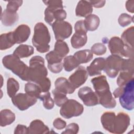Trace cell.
<instances>
[{"instance_id": "484cf974", "label": "cell", "mask_w": 134, "mask_h": 134, "mask_svg": "<svg viewBox=\"0 0 134 134\" xmlns=\"http://www.w3.org/2000/svg\"><path fill=\"white\" fill-rule=\"evenodd\" d=\"M34 53V49L32 46L27 44H21L15 49L13 54L20 59L28 57Z\"/></svg>"}, {"instance_id": "603a6c76", "label": "cell", "mask_w": 134, "mask_h": 134, "mask_svg": "<svg viewBox=\"0 0 134 134\" xmlns=\"http://www.w3.org/2000/svg\"><path fill=\"white\" fill-rule=\"evenodd\" d=\"M15 120V115L10 110L3 109L0 112V125L5 127L12 124Z\"/></svg>"}, {"instance_id": "6da1fadb", "label": "cell", "mask_w": 134, "mask_h": 134, "mask_svg": "<svg viewBox=\"0 0 134 134\" xmlns=\"http://www.w3.org/2000/svg\"><path fill=\"white\" fill-rule=\"evenodd\" d=\"M47 75L48 71L44 65V59L39 55L32 57L29 60L26 81L38 84L47 77Z\"/></svg>"}, {"instance_id": "7c38bea8", "label": "cell", "mask_w": 134, "mask_h": 134, "mask_svg": "<svg viewBox=\"0 0 134 134\" xmlns=\"http://www.w3.org/2000/svg\"><path fill=\"white\" fill-rule=\"evenodd\" d=\"M46 59L48 62V68L52 73H60L63 67V63L61 57L58 55L54 51H51L46 55Z\"/></svg>"}, {"instance_id": "cb8c5ba5", "label": "cell", "mask_w": 134, "mask_h": 134, "mask_svg": "<svg viewBox=\"0 0 134 134\" xmlns=\"http://www.w3.org/2000/svg\"><path fill=\"white\" fill-rule=\"evenodd\" d=\"M84 22L86 30L93 31L98 28L100 23V19L98 16L95 14H91L85 17Z\"/></svg>"}, {"instance_id": "4dcf8cb0", "label": "cell", "mask_w": 134, "mask_h": 134, "mask_svg": "<svg viewBox=\"0 0 134 134\" xmlns=\"http://www.w3.org/2000/svg\"><path fill=\"white\" fill-rule=\"evenodd\" d=\"M19 88L18 82L13 77L8 79L7 81V93L10 98L13 97Z\"/></svg>"}, {"instance_id": "30bf717a", "label": "cell", "mask_w": 134, "mask_h": 134, "mask_svg": "<svg viewBox=\"0 0 134 134\" xmlns=\"http://www.w3.org/2000/svg\"><path fill=\"white\" fill-rule=\"evenodd\" d=\"M37 98L33 97L27 93H18L12 98L13 104L20 110H25L35 105Z\"/></svg>"}, {"instance_id": "f546056e", "label": "cell", "mask_w": 134, "mask_h": 134, "mask_svg": "<svg viewBox=\"0 0 134 134\" xmlns=\"http://www.w3.org/2000/svg\"><path fill=\"white\" fill-rule=\"evenodd\" d=\"M53 51L60 57L63 58L69 53V48L67 43L64 41L57 40Z\"/></svg>"}, {"instance_id": "bcb514c9", "label": "cell", "mask_w": 134, "mask_h": 134, "mask_svg": "<svg viewBox=\"0 0 134 134\" xmlns=\"http://www.w3.org/2000/svg\"><path fill=\"white\" fill-rule=\"evenodd\" d=\"M127 10L131 13H133L134 12V1H127L125 5Z\"/></svg>"}, {"instance_id": "d4e9b609", "label": "cell", "mask_w": 134, "mask_h": 134, "mask_svg": "<svg viewBox=\"0 0 134 134\" xmlns=\"http://www.w3.org/2000/svg\"><path fill=\"white\" fill-rule=\"evenodd\" d=\"M116 115L113 111H106L101 116L100 121L103 128L111 132L113 120Z\"/></svg>"}, {"instance_id": "74e56055", "label": "cell", "mask_w": 134, "mask_h": 134, "mask_svg": "<svg viewBox=\"0 0 134 134\" xmlns=\"http://www.w3.org/2000/svg\"><path fill=\"white\" fill-rule=\"evenodd\" d=\"M23 2V1H9L7 2L6 9L12 12H17L19 7L21 6Z\"/></svg>"}, {"instance_id": "d6986e66", "label": "cell", "mask_w": 134, "mask_h": 134, "mask_svg": "<svg viewBox=\"0 0 134 134\" xmlns=\"http://www.w3.org/2000/svg\"><path fill=\"white\" fill-rule=\"evenodd\" d=\"M93 12V6L86 1H80L75 8V14L77 16L85 17L91 15Z\"/></svg>"}, {"instance_id": "4316f807", "label": "cell", "mask_w": 134, "mask_h": 134, "mask_svg": "<svg viewBox=\"0 0 134 134\" xmlns=\"http://www.w3.org/2000/svg\"><path fill=\"white\" fill-rule=\"evenodd\" d=\"M24 90L26 93L37 99L40 98L42 93V91L39 85L35 83L31 82H29L25 84Z\"/></svg>"}, {"instance_id": "d6a6232c", "label": "cell", "mask_w": 134, "mask_h": 134, "mask_svg": "<svg viewBox=\"0 0 134 134\" xmlns=\"http://www.w3.org/2000/svg\"><path fill=\"white\" fill-rule=\"evenodd\" d=\"M134 72L129 71H121L117 79L118 86H122L133 78Z\"/></svg>"}, {"instance_id": "1f68e13d", "label": "cell", "mask_w": 134, "mask_h": 134, "mask_svg": "<svg viewBox=\"0 0 134 134\" xmlns=\"http://www.w3.org/2000/svg\"><path fill=\"white\" fill-rule=\"evenodd\" d=\"M63 67L67 72H70L80 65V63L74 55H69L64 58Z\"/></svg>"}, {"instance_id": "52a82bcc", "label": "cell", "mask_w": 134, "mask_h": 134, "mask_svg": "<svg viewBox=\"0 0 134 134\" xmlns=\"http://www.w3.org/2000/svg\"><path fill=\"white\" fill-rule=\"evenodd\" d=\"M122 57L116 55H110L105 59V65L104 71L108 77L115 78L120 71L124 61Z\"/></svg>"}, {"instance_id": "8992f818", "label": "cell", "mask_w": 134, "mask_h": 134, "mask_svg": "<svg viewBox=\"0 0 134 134\" xmlns=\"http://www.w3.org/2000/svg\"><path fill=\"white\" fill-rule=\"evenodd\" d=\"M84 111L83 105L75 99H68L61 106L60 113L61 116L66 119L81 115Z\"/></svg>"}, {"instance_id": "5b68a950", "label": "cell", "mask_w": 134, "mask_h": 134, "mask_svg": "<svg viewBox=\"0 0 134 134\" xmlns=\"http://www.w3.org/2000/svg\"><path fill=\"white\" fill-rule=\"evenodd\" d=\"M108 47L113 55L120 57L133 58V48H131L122 41L118 37H113L109 40Z\"/></svg>"}, {"instance_id": "d590c367", "label": "cell", "mask_w": 134, "mask_h": 134, "mask_svg": "<svg viewBox=\"0 0 134 134\" xmlns=\"http://www.w3.org/2000/svg\"><path fill=\"white\" fill-rule=\"evenodd\" d=\"M133 21V16H131L130 15L122 13L121 14L118 19V21L119 24L121 27H126L130 25Z\"/></svg>"}, {"instance_id": "8fae6325", "label": "cell", "mask_w": 134, "mask_h": 134, "mask_svg": "<svg viewBox=\"0 0 134 134\" xmlns=\"http://www.w3.org/2000/svg\"><path fill=\"white\" fill-rule=\"evenodd\" d=\"M79 97L87 106H94L99 104L98 97L91 87L84 86L78 91Z\"/></svg>"}, {"instance_id": "ffe728a7", "label": "cell", "mask_w": 134, "mask_h": 134, "mask_svg": "<svg viewBox=\"0 0 134 134\" xmlns=\"http://www.w3.org/2000/svg\"><path fill=\"white\" fill-rule=\"evenodd\" d=\"M1 20L2 24L6 27L13 25L18 20V15L17 12H14L7 9H5L1 13Z\"/></svg>"}, {"instance_id": "7bdbcfd3", "label": "cell", "mask_w": 134, "mask_h": 134, "mask_svg": "<svg viewBox=\"0 0 134 134\" xmlns=\"http://www.w3.org/2000/svg\"><path fill=\"white\" fill-rule=\"evenodd\" d=\"M74 29H75V32L82 31V32H85L87 33V30H86V29L85 28L84 20H78L75 24Z\"/></svg>"}, {"instance_id": "5bb4252c", "label": "cell", "mask_w": 134, "mask_h": 134, "mask_svg": "<svg viewBox=\"0 0 134 134\" xmlns=\"http://www.w3.org/2000/svg\"><path fill=\"white\" fill-rule=\"evenodd\" d=\"M98 98L99 104L106 108H113L116 105V102L113 97L110 89L95 93Z\"/></svg>"}, {"instance_id": "e575fe53", "label": "cell", "mask_w": 134, "mask_h": 134, "mask_svg": "<svg viewBox=\"0 0 134 134\" xmlns=\"http://www.w3.org/2000/svg\"><path fill=\"white\" fill-rule=\"evenodd\" d=\"M39 99L42 101L43 105L46 109L49 110L53 108L54 102L51 97L50 92L42 93Z\"/></svg>"}, {"instance_id": "ee69618b", "label": "cell", "mask_w": 134, "mask_h": 134, "mask_svg": "<svg viewBox=\"0 0 134 134\" xmlns=\"http://www.w3.org/2000/svg\"><path fill=\"white\" fill-rule=\"evenodd\" d=\"M14 133H28V127L23 125L18 124L15 129Z\"/></svg>"}, {"instance_id": "4fadbf2b", "label": "cell", "mask_w": 134, "mask_h": 134, "mask_svg": "<svg viewBox=\"0 0 134 134\" xmlns=\"http://www.w3.org/2000/svg\"><path fill=\"white\" fill-rule=\"evenodd\" d=\"M88 77V73L85 68L83 66H78L76 70L69 77L68 81L76 89L82 85L86 81Z\"/></svg>"}, {"instance_id": "ab89813d", "label": "cell", "mask_w": 134, "mask_h": 134, "mask_svg": "<svg viewBox=\"0 0 134 134\" xmlns=\"http://www.w3.org/2000/svg\"><path fill=\"white\" fill-rule=\"evenodd\" d=\"M40 87L42 93L49 92L51 87V81L47 77L37 84Z\"/></svg>"}, {"instance_id": "9c48e42d", "label": "cell", "mask_w": 134, "mask_h": 134, "mask_svg": "<svg viewBox=\"0 0 134 134\" xmlns=\"http://www.w3.org/2000/svg\"><path fill=\"white\" fill-rule=\"evenodd\" d=\"M130 119L128 115L120 112L115 116L113 122L111 132L116 134L124 133L130 125Z\"/></svg>"}, {"instance_id": "9a60e30c", "label": "cell", "mask_w": 134, "mask_h": 134, "mask_svg": "<svg viewBox=\"0 0 134 134\" xmlns=\"http://www.w3.org/2000/svg\"><path fill=\"white\" fill-rule=\"evenodd\" d=\"M30 28L28 26L22 24L18 26L13 31L16 43H21L25 42L30 35Z\"/></svg>"}, {"instance_id": "7402d4cb", "label": "cell", "mask_w": 134, "mask_h": 134, "mask_svg": "<svg viewBox=\"0 0 134 134\" xmlns=\"http://www.w3.org/2000/svg\"><path fill=\"white\" fill-rule=\"evenodd\" d=\"M16 43L13 31L3 34L0 36V49L5 50L11 48Z\"/></svg>"}, {"instance_id": "277c9868", "label": "cell", "mask_w": 134, "mask_h": 134, "mask_svg": "<svg viewBox=\"0 0 134 134\" xmlns=\"http://www.w3.org/2000/svg\"><path fill=\"white\" fill-rule=\"evenodd\" d=\"M2 63L5 68L10 70L22 80L26 81L29 66L21 61L20 58L14 54H8L3 58Z\"/></svg>"}, {"instance_id": "f1b7e54d", "label": "cell", "mask_w": 134, "mask_h": 134, "mask_svg": "<svg viewBox=\"0 0 134 134\" xmlns=\"http://www.w3.org/2000/svg\"><path fill=\"white\" fill-rule=\"evenodd\" d=\"M133 34L134 28L132 26L123 32L120 38L125 44L131 48H133Z\"/></svg>"}, {"instance_id": "44dd1931", "label": "cell", "mask_w": 134, "mask_h": 134, "mask_svg": "<svg viewBox=\"0 0 134 134\" xmlns=\"http://www.w3.org/2000/svg\"><path fill=\"white\" fill-rule=\"evenodd\" d=\"M87 40L86 32L76 31L71 39L72 47L75 49H79L84 46Z\"/></svg>"}, {"instance_id": "83f0119b", "label": "cell", "mask_w": 134, "mask_h": 134, "mask_svg": "<svg viewBox=\"0 0 134 134\" xmlns=\"http://www.w3.org/2000/svg\"><path fill=\"white\" fill-rule=\"evenodd\" d=\"M73 55L77 59L80 64L86 63L91 61L93 58V53L88 49L77 51L74 53Z\"/></svg>"}, {"instance_id": "ac0fdd59", "label": "cell", "mask_w": 134, "mask_h": 134, "mask_svg": "<svg viewBox=\"0 0 134 134\" xmlns=\"http://www.w3.org/2000/svg\"><path fill=\"white\" fill-rule=\"evenodd\" d=\"M55 89L65 94H72L75 88L69 82L68 80L63 77H60L57 79L54 83Z\"/></svg>"}, {"instance_id": "8d00e7d4", "label": "cell", "mask_w": 134, "mask_h": 134, "mask_svg": "<svg viewBox=\"0 0 134 134\" xmlns=\"http://www.w3.org/2000/svg\"><path fill=\"white\" fill-rule=\"evenodd\" d=\"M106 50L107 49L106 46L102 43H96L94 44L91 49V52L97 55H101L105 54Z\"/></svg>"}, {"instance_id": "2e32d148", "label": "cell", "mask_w": 134, "mask_h": 134, "mask_svg": "<svg viewBox=\"0 0 134 134\" xmlns=\"http://www.w3.org/2000/svg\"><path fill=\"white\" fill-rule=\"evenodd\" d=\"M105 65V59L104 58L95 59L89 66L86 68L88 75L90 76L100 75L102 71L104 70Z\"/></svg>"}, {"instance_id": "60d3db41", "label": "cell", "mask_w": 134, "mask_h": 134, "mask_svg": "<svg viewBox=\"0 0 134 134\" xmlns=\"http://www.w3.org/2000/svg\"><path fill=\"white\" fill-rule=\"evenodd\" d=\"M43 2L46 5L58 8H63V2L61 1H43Z\"/></svg>"}, {"instance_id": "f6af8a7d", "label": "cell", "mask_w": 134, "mask_h": 134, "mask_svg": "<svg viewBox=\"0 0 134 134\" xmlns=\"http://www.w3.org/2000/svg\"><path fill=\"white\" fill-rule=\"evenodd\" d=\"M89 2L92 6L96 8H100L103 7L106 3L105 1H90Z\"/></svg>"}, {"instance_id": "7a4b0ae2", "label": "cell", "mask_w": 134, "mask_h": 134, "mask_svg": "<svg viewBox=\"0 0 134 134\" xmlns=\"http://www.w3.org/2000/svg\"><path fill=\"white\" fill-rule=\"evenodd\" d=\"M51 37L47 27L42 23H38L34 27L32 38L33 46L40 53L48 52L50 49Z\"/></svg>"}, {"instance_id": "f35d334b", "label": "cell", "mask_w": 134, "mask_h": 134, "mask_svg": "<svg viewBox=\"0 0 134 134\" xmlns=\"http://www.w3.org/2000/svg\"><path fill=\"white\" fill-rule=\"evenodd\" d=\"M79 130V127L77 124L74 122L71 123L66 127L65 130L62 132L61 133L76 134L78 133Z\"/></svg>"}, {"instance_id": "836d02e7", "label": "cell", "mask_w": 134, "mask_h": 134, "mask_svg": "<svg viewBox=\"0 0 134 134\" xmlns=\"http://www.w3.org/2000/svg\"><path fill=\"white\" fill-rule=\"evenodd\" d=\"M53 95V100L57 106L61 107L68 99L66 94L58 91L55 88L52 91Z\"/></svg>"}, {"instance_id": "b9f144b4", "label": "cell", "mask_w": 134, "mask_h": 134, "mask_svg": "<svg viewBox=\"0 0 134 134\" xmlns=\"http://www.w3.org/2000/svg\"><path fill=\"white\" fill-rule=\"evenodd\" d=\"M53 125L54 127L57 129H63L66 127V122L60 118H57L55 119L53 122Z\"/></svg>"}, {"instance_id": "3957f363", "label": "cell", "mask_w": 134, "mask_h": 134, "mask_svg": "<svg viewBox=\"0 0 134 134\" xmlns=\"http://www.w3.org/2000/svg\"><path fill=\"white\" fill-rule=\"evenodd\" d=\"M133 90L134 79L133 78L124 86H119L113 92L115 98L119 97L121 106L128 110H132L134 107Z\"/></svg>"}, {"instance_id": "e0dca14e", "label": "cell", "mask_w": 134, "mask_h": 134, "mask_svg": "<svg viewBox=\"0 0 134 134\" xmlns=\"http://www.w3.org/2000/svg\"><path fill=\"white\" fill-rule=\"evenodd\" d=\"M49 133H50V131L48 127L39 119H35L32 121L28 127V133L30 134H45Z\"/></svg>"}, {"instance_id": "ba28073f", "label": "cell", "mask_w": 134, "mask_h": 134, "mask_svg": "<svg viewBox=\"0 0 134 134\" xmlns=\"http://www.w3.org/2000/svg\"><path fill=\"white\" fill-rule=\"evenodd\" d=\"M52 28L57 40H63L68 38L72 32V25L68 22L55 21L52 24Z\"/></svg>"}]
</instances>
